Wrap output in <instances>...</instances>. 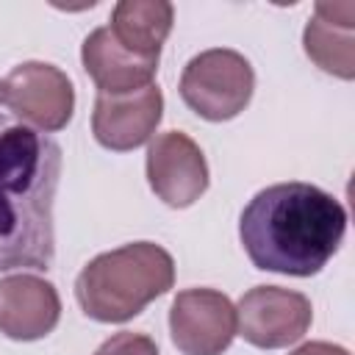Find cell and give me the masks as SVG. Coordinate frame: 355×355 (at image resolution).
Listing matches in <instances>:
<instances>
[{
    "instance_id": "cell-1",
    "label": "cell",
    "mask_w": 355,
    "mask_h": 355,
    "mask_svg": "<svg viewBox=\"0 0 355 355\" xmlns=\"http://www.w3.org/2000/svg\"><path fill=\"white\" fill-rule=\"evenodd\" d=\"M347 233L344 205L302 180L261 189L239 216V239L255 269L311 277L338 252Z\"/></svg>"
},
{
    "instance_id": "cell-2",
    "label": "cell",
    "mask_w": 355,
    "mask_h": 355,
    "mask_svg": "<svg viewBox=\"0 0 355 355\" xmlns=\"http://www.w3.org/2000/svg\"><path fill=\"white\" fill-rule=\"evenodd\" d=\"M61 161L55 139L0 114V272L50 269Z\"/></svg>"
},
{
    "instance_id": "cell-3",
    "label": "cell",
    "mask_w": 355,
    "mask_h": 355,
    "mask_svg": "<svg viewBox=\"0 0 355 355\" xmlns=\"http://www.w3.org/2000/svg\"><path fill=\"white\" fill-rule=\"evenodd\" d=\"M175 283L172 255L153 241H133L92 258L78 280L75 300L94 322H128Z\"/></svg>"
},
{
    "instance_id": "cell-4",
    "label": "cell",
    "mask_w": 355,
    "mask_h": 355,
    "mask_svg": "<svg viewBox=\"0 0 355 355\" xmlns=\"http://www.w3.org/2000/svg\"><path fill=\"white\" fill-rule=\"evenodd\" d=\"M183 103L208 122H227L239 116L255 92L252 64L230 47H211L197 53L180 75Z\"/></svg>"
},
{
    "instance_id": "cell-5",
    "label": "cell",
    "mask_w": 355,
    "mask_h": 355,
    "mask_svg": "<svg viewBox=\"0 0 355 355\" xmlns=\"http://www.w3.org/2000/svg\"><path fill=\"white\" fill-rule=\"evenodd\" d=\"M3 103L17 116V122L42 133H55L72 119L75 89L67 72L58 67L25 61L3 78Z\"/></svg>"
},
{
    "instance_id": "cell-6",
    "label": "cell",
    "mask_w": 355,
    "mask_h": 355,
    "mask_svg": "<svg viewBox=\"0 0 355 355\" xmlns=\"http://www.w3.org/2000/svg\"><path fill=\"white\" fill-rule=\"evenodd\" d=\"M313 319L305 294L280 286H255L236 305V333L258 349H283L297 344Z\"/></svg>"
},
{
    "instance_id": "cell-7",
    "label": "cell",
    "mask_w": 355,
    "mask_h": 355,
    "mask_svg": "<svg viewBox=\"0 0 355 355\" xmlns=\"http://www.w3.org/2000/svg\"><path fill=\"white\" fill-rule=\"evenodd\" d=\"M169 336L183 355H222L236 338V305L216 288H186L172 300Z\"/></svg>"
},
{
    "instance_id": "cell-8",
    "label": "cell",
    "mask_w": 355,
    "mask_h": 355,
    "mask_svg": "<svg viewBox=\"0 0 355 355\" xmlns=\"http://www.w3.org/2000/svg\"><path fill=\"white\" fill-rule=\"evenodd\" d=\"M147 183L169 208L194 205L208 189V164L200 144L180 130L158 133L147 150Z\"/></svg>"
},
{
    "instance_id": "cell-9",
    "label": "cell",
    "mask_w": 355,
    "mask_h": 355,
    "mask_svg": "<svg viewBox=\"0 0 355 355\" xmlns=\"http://www.w3.org/2000/svg\"><path fill=\"white\" fill-rule=\"evenodd\" d=\"M164 116V94L155 83L125 92V94H97L92 114L94 139L114 153H128L141 147L158 128Z\"/></svg>"
},
{
    "instance_id": "cell-10",
    "label": "cell",
    "mask_w": 355,
    "mask_h": 355,
    "mask_svg": "<svg viewBox=\"0 0 355 355\" xmlns=\"http://www.w3.org/2000/svg\"><path fill=\"white\" fill-rule=\"evenodd\" d=\"M61 300L50 280L39 275L0 277V333L14 341H36L55 330Z\"/></svg>"
},
{
    "instance_id": "cell-11",
    "label": "cell",
    "mask_w": 355,
    "mask_h": 355,
    "mask_svg": "<svg viewBox=\"0 0 355 355\" xmlns=\"http://www.w3.org/2000/svg\"><path fill=\"white\" fill-rule=\"evenodd\" d=\"M80 61L86 75L97 83L103 94H125L153 83L158 72L155 55H136L125 50L108 31V25L94 28L80 47Z\"/></svg>"
},
{
    "instance_id": "cell-12",
    "label": "cell",
    "mask_w": 355,
    "mask_h": 355,
    "mask_svg": "<svg viewBox=\"0 0 355 355\" xmlns=\"http://www.w3.org/2000/svg\"><path fill=\"white\" fill-rule=\"evenodd\" d=\"M308 58L327 75L355 78V3H316L302 31Z\"/></svg>"
},
{
    "instance_id": "cell-13",
    "label": "cell",
    "mask_w": 355,
    "mask_h": 355,
    "mask_svg": "<svg viewBox=\"0 0 355 355\" xmlns=\"http://www.w3.org/2000/svg\"><path fill=\"white\" fill-rule=\"evenodd\" d=\"M175 6L166 0H119L111 8V36L136 55L161 58V47L172 31Z\"/></svg>"
},
{
    "instance_id": "cell-14",
    "label": "cell",
    "mask_w": 355,
    "mask_h": 355,
    "mask_svg": "<svg viewBox=\"0 0 355 355\" xmlns=\"http://www.w3.org/2000/svg\"><path fill=\"white\" fill-rule=\"evenodd\" d=\"M94 355H161V352L150 336L122 330V333H114L111 338H105Z\"/></svg>"
},
{
    "instance_id": "cell-15",
    "label": "cell",
    "mask_w": 355,
    "mask_h": 355,
    "mask_svg": "<svg viewBox=\"0 0 355 355\" xmlns=\"http://www.w3.org/2000/svg\"><path fill=\"white\" fill-rule=\"evenodd\" d=\"M291 355H349V352L338 344H330V341H308V344L297 347Z\"/></svg>"
},
{
    "instance_id": "cell-16",
    "label": "cell",
    "mask_w": 355,
    "mask_h": 355,
    "mask_svg": "<svg viewBox=\"0 0 355 355\" xmlns=\"http://www.w3.org/2000/svg\"><path fill=\"white\" fill-rule=\"evenodd\" d=\"M0 103H3V80H0Z\"/></svg>"
}]
</instances>
